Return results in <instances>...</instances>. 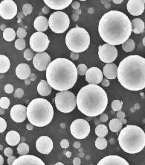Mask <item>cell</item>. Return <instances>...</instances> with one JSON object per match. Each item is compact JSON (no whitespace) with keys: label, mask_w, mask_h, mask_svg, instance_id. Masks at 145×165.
Here are the masks:
<instances>
[{"label":"cell","mask_w":145,"mask_h":165,"mask_svg":"<svg viewBox=\"0 0 145 165\" xmlns=\"http://www.w3.org/2000/svg\"><path fill=\"white\" fill-rule=\"evenodd\" d=\"M132 31L130 20L121 11L106 13L98 25V32L103 41L114 46L122 45L128 41Z\"/></svg>","instance_id":"1"},{"label":"cell","mask_w":145,"mask_h":165,"mask_svg":"<svg viewBox=\"0 0 145 165\" xmlns=\"http://www.w3.org/2000/svg\"><path fill=\"white\" fill-rule=\"evenodd\" d=\"M118 79L129 91H138L145 88V58L129 56L123 59L118 66Z\"/></svg>","instance_id":"2"},{"label":"cell","mask_w":145,"mask_h":165,"mask_svg":"<svg viewBox=\"0 0 145 165\" xmlns=\"http://www.w3.org/2000/svg\"><path fill=\"white\" fill-rule=\"evenodd\" d=\"M78 76L75 64L67 58H56L46 70L48 83L53 89L60 92L72 88L78 80Z\"/></svg>","instance_id":"3"},{"label":"cell","mask_w":145,"mask_h":165,"mask_svg":"<svg viewBox=\"0 0 145 165\" xmlns=\"http://www.w3.org/2000/svg\"><path fill=\"white\" fill-rule=\"evenodd\" d=\"M76 98L78 110L90 117L102 114L107 107V94L102 88L97 84L83 87Z\"/></svg>","instance_id":"4"},{"label":"cell","mask_w":145,"mask_h":165,"mask_svg":"<svg viewBox=\"0 0 145 165\" xmlns=\"http://www.w3.org/2000/svg\"><path fill=\"white\" fill-rule=\"evenodd\" d=\"M118 143L125 152L136 154L145 147V132L139 126L128 125L121 129Z\"/></svg>","instance_id":"5"},{"label":"cell","mask_w":145,"mask_h":165,"mask_svg":"<svg viewBox=\"0 0 145 165\" xmlns=\"http://www.w3.org/2000/svg\"><path fill=\"white\" fill-rule=\"evenodd\" d=\"M54 117V108L47 99L36 98L28 104L27 117L33 126L43 127L51 122Z\"/></svg>","instance_id":"6"},{"label":"cell","mask_w":145,"mask_h":165,"mask_svg":"<svg viewBox=\"0 0 145 165\" xmlns=\"http://www.w3.org/2000/svg\"><path fill=\"white\" fill-rule=\"evenodd\" d=\"M66 43L68 49L72 52H83L89 48L90 36L86 29L76 26L67 33Z\"/></svg>","instance_id":"7"},{"label":"cell","mask_w":145,"mask_h":165,"mask_svg":"<svg viewBox=\"0 0 145 165\" xmlns=\"http://www.w3.org/2000/svg\"><path fill=\"white\" fill-rule=\"evenodd\" d=\"M54 102L57 109L63 113H70L77 106V98L73 93L69 91L57 93Z\"/></svg>","instance_id":"8"},{"label":"cell","mask_w":145,"mask_h":165,"mask_svg":"<svg viewBox=\"0 0 145 165\" xmlns=\"http://www.w3.org/2000/svg\"><path fill=\"white\" fill-rule=\"evenodd\" d=\"M48 24L49 28L53 32L62 34L69 29L70 20L66 13L63 11H56L49 16Z\"/></svg>","instance_id":"9"},{"label":"cell","mask_w":145,"mask_h":165,"mask_svg":"<svg viewBox=\"0 0 145 165\" xmlns=\"http://www.w3.org/2000/svg\"><path fill=\"white\" fill-rule=\"evenodd\" d=\"M71 135L77 139H84L89 135L90 125L84 119H77L70 126Z\"/></svg>","instance_id":"10"},{"label":"cell","mask_w":145,"mask_h":165,"mask_svg":"<svg viewBox=\"0 0 145 165\" xmlns=\"http://www.w3.org/2000/svg\"><path fill=\"white\" fill-rule=\"evenodd\" d=\"M49 39L43 32H35L30 38V46L32 50L37 53L44 52L48 47Z\"/></svg>","instance_id":"11"},{"label":"cell","mask_w":145,"mask_h":165,"mask_svg":"<svg viewBox=\"0 0 145 165\" xmlns=\"http://www.w3.org/2000/svg\"><path fill=\"white\" fill-rule=\"evenodd\" d=\"M98 56L103 62L111 64L117 58L118 50L116 46L105 43L98 48Z\"/></svg>","instance_id":"12"},{"label":"cell","mask_w":145,"mask_h":165,"mask_svg":"<svg viewBox=\"0 0 145 165\" xmlns=\"http://www.w3.org/2000/svg\"><path fill=\"white\" fill-rule=\"evenodd\" d=\"M17 14V6L13 0H4L0 3V15L5 20H12Z\"/></svg>","instance_id":"13"},{"label":"cell","mask_w":145,"mask_h":165,"mask_svg":"<svg viewBox=\"0 0 145 165\" xmlns=\"http://www.w3.org/2000/svg\"><path fill=\"white\" fill-rule=\"evenodd\" d=\"M51 64V57L47 52L36 53L33 58L34 66L39 71H44L47 70Z\"/></svg>","instance_id":"14"},{"label":"cell","mask_w":145,"mask_h":165,"mask_svg":"<svg viewBox=\"0 0 145 165\" xmlns=\"http://www.w3.org/2000/svg\"><path fill=\"white\" fill-rule=\"evenodd\" d=\"M36 148L42 154L48 155L53 149V141L49 137L41 136L36 140Z\"/></svg>","instance_id":"15"},{"label":"cell","mask_w":145,"mask_h":165,"mask_svg":"<svg viewBox=\"0 0 145 165\" xmlns=\"http://www.w3.org/2000/svg\"><path fill=\"white\" fill-rule=\"evenodd\" d=\"M11 117L14 122L22 123L27 118V108L22 105H16L11 109Z\"/></svg>","instance_id":"16"},{"label":"cell","mask_w":145,"mask_h":165,"mask_svg":"<svg viewBox=\"0 0 145 165\" xmlns=\"http://www.w3.org/2000/svg\"><path fill=\"white\" fill-rule=\"evenodd\" d=\"M102 71L98 67H91L88 69L86 73V81L89 84H100L103 81Z\"/></svg>","instance_id":"17"},{"label":"cell","mask_w":145,"mask_h":165,"mask_svg":"<svg viewBox=\"0 0 145 165\" xmlns=\"http://www.w3.org/2000/svg\"><path fill=\"white\" fill-rule=\"evenodd\" d=\"M12 165H46L40 158L32 155L20 156L16 158Z\"/></svg>","instance_id":"18"},{"label":"cell","mask_w":145,"mask_h":165,"mask_svg":"<svg viewBox=\"0 0 145 165\" xmlns=\"http://www.w3.org/2000/svg\"><path fill=\"white\" fill-rule=\"evenodd\" d=\"M128 12L133 16H139L144 11L145 4L142 0H129L126 5Z\"/></svg>","instance_id":"19"},{"label":"cell","mask_w":145,"mask_h":165,"mask_svg":"<svg viewBox=\"0 0 145 165\" xmlns=\"http://www.w3.org/2000/svg\"><path fill=\"white\" fill-rule=\"evenodd\" d=\"M97 165H129L124 158L118 156H107L103 158Z\"/></svg>","instance_id":"20"},{"label":"cell","mask_w":145,"mask_h":165,"mask_svg":"<svg viewBox=\"0 0 145 165\" xmlns=\"http://www.w3.org/2000/svg\"><path fill=\"white\" fill-rule=\"evenodd\" d=\"M48 7L53 10H63L72 4L71 0H44Z\"/></svg>","instance_id":"21"},{"label":"cell","mask_w":145,"mask_h":165,"mask_svg":"<svg viewBox=\"0 0 145 165\" xmlns=\"http://www.w3.org/2000/svg\"><path fill=\"white\" fill-rule=\"evenodd\" d=\"M16 75L19 79L26 80L31 76V68L27 64H20L16 68Z\"/></svg>","instance_id":"22"},{"label":"cell","mask_w":145,"mask_h":165,"mask_svg":"<svg viewBox=\"0 0 145 165\" xmlns=\"http://www.w3.org/2000/svg\"><path fill=\"white\" fill-rule=\"evenodd\" d=\"M34 27L39 32H43V31H46L49 27L47 18L44 16H37L34 22Z\"/></svg>","instance_id":"23"},{"label":"cell","mask_w":145,"mask_h":165,"mask_svg":"<svg viewBox=\"0 0 145 165\" xmlns=\"http://www.w3.org/2000/svg\"><path fill=\"white\" fill-rule=\"evenodd\" d=\"M103 73L107 79H115L118 76V67L114 64H107L104 66Z\"/></svg>","instance_id":"24"},{"label":"cell","mask_w":145,"mask_h":165,"mask_svg":"<svg viewBox=\"0 0 145 165\" xmlns=\"http://www.w3.org/2000/svg\"><path fill=\"white\" fill-rule=\"evenodd\" d=\"M6 142L10 146H16L20 141V135L16 131H8L5 137Z\"/></svg>","instance_id":"25"},{"label":"cell","mask_w":145,"mask_h":165,"mask_svg":"<svg viewBox=\"0 0 145 165\" xmlns=\"http://www.w3.org/2000/svg\"><path fill=\"white\" fill-rule=\"evenodd\" d=\"M51 89L52 88L50 86L48 81H46L45 80H41L37 85V92L42 96H47L50 95L51 93Z\"/></svg>","instance_id":"26"},{"label":"cell","mask_w":145,"mask_h":165,"mask_svg":"<svg viewBox=\"0 0 145 165\" xmlns=\"http://www.w3.org/2000/svg\"><path fill=\"white\" fill-rule=\"evenodd\" d=\"M132 31L135 34H141L144 31L145 25L144 22L140 18H136L131 21Z\"/></svg>","instance_id":"27"},{"label":"cell","mask_w":145,"mask_h":165,"mask_svg":"<svg viewBox=\"0 0 145 165\" xmlns=\"http://www.w3.org/2000/svg\"><path fill=\"white\" fill-rule=\"evenodd\" d=\"M11 66V62L7 56L1 55L0 56V73H5L8 72Z\"/></svg>","instance_id":"28"},{"label":"cell","mask_w":145,"mask_h":165,"mask_svg":"<svg viewBox=\"0 0 145 165\" xmlns=\"http://www.w3.org/2000/svg\"><path fill=\"white\" fill-rule=\"evenodd\" d=\"M122 124L123 123H121V120L118 119V118H115V119L111 120L109 123V129L112 132H118V131H121V129H122Z\"/></svg>","instance_id":"29"},{"label":"cell","mask_w":145,"mask_h":165,"mask_svg":"<svg viewBox=\"0 0 145 165\" xmlns=\"http://www.w3.org/2000/svg\"><path fill=\"white\" fill-rule=\"evenodd\" d=\"M16 38V32L13 29L11 28H6L3 31V38L5 41H8V42H11L13 41Z\"/></svg>","instance_id":"30"},{"label":"cell","mask_w":145,"mask_h":165,"mask_svg":"<svg viewBox=\"0 0 145 165\" xmlns=\"http://www.w3.org/2000/svg\"><path fill=\"white\" fill-rule=\"evenodd\" d=\"M95 134L98 138H105L108 134V129L104 124L98 125L95 128Z\"/></svg>","instance_id":"31"},{"label":"cell","mask_w":145,"mask_h":165,"mask_svg":"<svg viewBox=\"0 0 145 165\" xmlns=\"http://www.w3.org/2000/svg\"><path fill=\"white\" fill-rule=\"evenodd\" d=\"M135 46H136V44H135L134 41L132 39H129L124 43H123L122 49L126 52H130L135 49Z\"/></svg>","instance_id":"32"},{"label":"cell","mask_w":145,"mask_h":165,"mask_svg":"<svg viewBox=\"0 0 145 165\" xmlns=\"http://www.w3.org/2000/svg\"><path fill=\"white\" fill-rule=\"evenodd\" d=\"M95 146L97 149L103 150L107 146V141L105 138H98L95 141Z\"/></svg>","instance_id":"33"},{"label":"cell","mask_w":145,"mask_h":165,"mask_svg":"<svg viewBox=\"0 0 145 165\" xmlns=\"http://www.w3.org/2000/svg\"><path fill=\"white\" fill-rule=\"evenodd\" d=\"M17 152L20 156H26L29 152V146L26 143H21L17 147Z\"/></svg>","instance_id":"34"},{"label":"cell","mask_w":145,"mask_h":165,"mask_svg":"<svg viewBox=\"0 0 145 165\" xmlns=\"http://www.w3.org/2000/svg\"><path fill=\"white\" fill-rule=\"evenodd\" d=\"M123 102L121 100H114L112 102V109L114 111H119L122 108Z\"/></svg>","instance_id":"35"},{"label":"cell","mask_w":145,"mask_h":165,"mask_svg":"<svg viewBox=\"0 0 145 165\" xmlns=\"http://www.w3.org/2000/svg\"><path fill=\"white\" fill-rule=\"evenodd\" d=\"M15 47L18 50H23L26 48V41H25V40L20 39V38L16 40V41H15Z\"/></svg>","instance_id":"36"},{"label":"cell","mask_w":145,"mask_h":165,"mask_svg":"<svg viewBox=\"0 0 145 165\" xmlns=\"http://www.w3.org/2000/svg\"><path fill=\"white\" fill-rule=\"evenodd\" d=\"M10 106V99L8 97H2L0 99V107L2 109H7Z\"/></svg>","instance_id":"37"},{"label":"cell","mask_w":145,"mask_h":165,"mask_svg":"<svg viewBox=\"0 0 145 165\" xmlns=\"http://www.w3.org/2000/svg\"><path fill=\"white\" fill-rule=\"evenodd\" d=\"M77 70H78V73L79 76H84V75H86V73L88 70L86 65L83 64L78 65V67H77Z\"/></svg>","instance_id":"38"},{"label":"cell","mask_w":145,"mask_h":165,"mask_svg":"<svg viewBox=\"0 0 145 165\" xmlns=\"http://www.w3.org/2000/svg\"><path fill=\"white\" fill-rule=\"evenodd\" d=\"M33 11V7L31 4L27 3V4H25L22 7V12L26 16L30 14Z\"/></svg>","instance_id":"39"},{"label":"cell","mask_w":145,"mask_h":165,"mask_svg":"<svg viewBox=\"0 0 145 165\" xmlns=\"http://www.w3.org/2000/svg\"><path fill=\"white\" fill-rule=\"evenodd\" d=\"M34 55H33L32 49H26L24 52V58H26L27 61H31L34 58Z\"/></svg>","instance_id":"40"},{"label":"cell","mask_w":145,"mask_h":165,"mask_svg":"<svg viewBox=\"0 0 145 165\" xmlns=\"http://www.w3.org/2000/svg\"><path fill=\"white\" fill-rule=\"evenodd\" d=\"M26 34H27V32H26V29H22V28H19V29H17L16 36L19 38H20V39H23L24 38H26Z\"/></svg>","instance_id":"41"},{"label":"cell","mask_w":145,"mask_h":165,"mask_svg":"<svg viewBox=\"0 0 145 165\" xmlns=\"http://www.w3.org/2000/svg\"><path fill=\"white\" fill-rule=\"evenodd\" d=\"M7 128V123L2 117L0 118V132L3 133Z\"/></svg>","instance_id":"42"},{"label":"cell","mask_w":145,"mask_h":165,"mask_svg":"<svg viewBox=\"0 0 145 165\" xmlns=\"http://www.w3.org/2000/svg\"><path fill=\"white\" fill-rule=\"evenodd\" d=\"M24 96V91L22 88H17V89L15 91L14 93V97L16 98H22Z\"/></svg>","instance_id":"43"},{"label":"cell","mask_w":145,"mask_h":165,"mask_svg":"<svg viewBox=\"0 0 145 165\" xmlns=\"http://www.w3.org/2000/svg\"><path fill=\"white\" fill-rule=\"evenodd\" d=\"M5 92L8 94H10V93H12L14 92V86L11 84H8L5 86Z\"/></svg>","instance_id":"44"},{"label":"cell","mask_w":145,"mask_h":165,"mask_svg":"<svg viewBox=\"0 0 145 165\" xmlns=\"http://www.w3.org/2000/svg\"><path fill=\"white\" fill-rule=\"evenodd\" d=\"M4 153H5V156H7L8 158L11 157V156H12V155H13V149L10 147L5 148L4 150Z\"/></svg>","instance_id":"45"},{"label":"cell","mask_w":145,"mask_h":165,"mask_svg":"<svg viewBox=\"0 0 145 165\" xmlns=\"http://www.w3.org/2000/svg\"><path fill=\"white\" fill-rule=\"evenodd\" d=\"M60 146L63 148V149H66L69 146V142L68 140L63 139L60 142Z\"/></svg>","instance_id":"46"},{"label":"cell","mask_w":145,"mask_h":165,"mask_svg":"<svg viewBox=\"0 0 145 165\" xmlns=\"http://www.w3.org/2000/svg\"><path fill=\"white\" fill-rule=\"evenodd\" d=\"M100 120H101L102 121L103 123L106 122V121L108 120V115L103 113L102 114H101V117H100Z\"/></svg>","instance_id":"47"},{"label":"cell","mask_w":145,"mask_h":165,"mask_svg":"<svg viewBox=\"0 0 145 165\" xmlns=\"http://www.w3.org/2000/svg\"><path fill=\"white\" fill-rule=\"evenodd\" d=\"M70 57L72 60H74V61H77V60L79 58V53L76 52H71V55H70Z\"/></svg>","instance_id":"48"},{"label":"cell","mask_w":145,"mask_h":165,"mask_svg":"<svg viewBox=\"0 0 145 165\" xmlns=\"http://www.w3.org/2000/svg\"><path fill=\"white\" fill-rule=\"evenodd\" d=\"M125 117H126V115H125V113L123 112V111H119L117 113V117L118 119H124Z\"/></svg>","instance_id":"49"},{"label":"cell","mask_w":145,"mask_h":165,"mask_svg":"<svg viewBox=\"0 0 145 165\" xmlns=\"http://www.w3.org/2000/svg\"><path fill=\"white\" fill-rule=\"evenodd\" d=\"M16 157H14V156H11V157H9L8 158V165H12L13 163L14 162L15 160H16Z\"/></svg>","instance_id":"50"},{"label":"cell","mask_w":145,"mask_h":165,"mask_svg":"<svg viewBox=\"0 0 145 165\" xmlns=\"http://www.w3.org/2000/svg\"><path fill=\"white\" fill-rule=\"evenodd\" d=\"M71 6H72V8H74V9L77 10L80 8V3L78 2H73L72 4H71Z\"/></svg>","instance_id":"51"},{"label":"cell","mask_w":145,"mask_h":165,"mask_svg":"<svg viewBox=\"0 0 145 165\" xmlns=\"http://www.w3.org/2000/svg\"><path fill=\"white\" fill-rule=\"evenodd\" d=\"M81 161L79 158H74L73 160V164L74 165H81Z\"/></svg>","instance_id":"52"},{"label":"cell","mask_w":145,"mask_h":165,"mask_svg":"<svg viewBox=\"0 0 145 165\" xmlns=\"http://www.w3.org/2000/svg\"><path fill=\"white\" fill-rule=\"evenodd\" d=\"M101 83H102V85L104 87H108L109 85V81L107 79H103L102 82H101Z\"/></svg>","instance_id":"53"},{"label":"cell","mask_w":145,"mask_h":165,"mask_svg":"<svg viewBox=\"0 0 145 165\" xmlns=\"http://www.w3.org/2000/svg\"><path fill=\"white\" fill-rule=\"evenodd\" d=\"M48 11H49V10H48V7H44L43 8V12L44 13V14H48Z\"/></svg>","instance_id":"54"},{"label":"cell","mask_w":145,"mask_h":165,"mask_svg":"<svg viewBox=\"0 0 145 165\" xmlns=\"http://www.w3.org/2000/svg\"><path fill=\"white\" fill-rule=\"evenodd\" d=\"M74 146L75 148H79V147H81V144H80L79 142H75L74 144Z\"/></svg>","instance_id":"55"},{"label":"cell","mask_w":145,"mask_h":165,"mask_svg":"<svg viewBox=\"0 0 145 165\" xmlns=\"http://www.w3.org/2000/svg\"><path fill=\"white\" fill-rule=\"evenodd\" d=\"M113 2L116 3V4H121L123 2L122 0H113Z\"/></svg>","instance_id":"56"},{"label":"cell","mask_w":145,"mask_h":165,"mask_svg":"<svg viewBox=\"0 0 145 165\" xmlns=\"http://www.w3.org/2000/svg\"><path fill=\"white\" fill-rule=\"evenodd\" d=\"M27 129L28 130H32L33 129V125L31 124V123H30V124L27 125Z\"/></svg>","instance_id":"57"},{"label":"cell","mask_w":145,"mask_h":165,"mask_svg":"<svg viewBox=\"0 0 145 165\" xmlns=\"http://www.w3.org/2000/svg\"><path fill=\"white\" fill-rule=\"evenodd\" d=\"M0 161H1V163H0V165H3V163H4V159H3L2 156H0Z\"/></svg>","instance_id":"58"},{"label":"cell","mask_w":145,"mask_h":165,"mask_svg":"<svg viewBox=\"0 0 145 165\" xmlns=\"http://www.w3.org/2000/svg\"><path fill=\"white\" fill-rule=\"evenodd\" d=\"M71 156V153L70 152H66V156H67L68 158L70 157Z\"/></svg>","instance_id":"59"},{"label":"cell","mask_w":145,"mask_h":165,"mask_svg":"<svg viewBox=\"0 0 145 165\" xmlns=\"http://www.w3.org/2000/svg\"><path fill=\"white\" fill-rule=\"evenodd\" d=\"M54 165H64V164H63L62 162H57V163H56Z\"/></svg>","instance_id":"60"},{"label":"cell","mask_w":145,"mask_h":165,"mask_svg":"<svg viewBox=\"0 0 145 165\" xmlns=\"http://www.w3.org/2000/svg\"><path fill=\"white\" fill-rule=\"evenodd\" d=\"M143 45L145 46V37L144 38H143Z\"/></svg>","instance_id":"61"},{"label":"cell","mask_w":145,"mask_h":165,"mask_svg":"<svg viewBox=\"0 0 145 165\" xmlns=\"http://www.w3.org/2000/svg\"><path fill=\"white\" fill-rule=\"evenodd\" d=\"M144 4H145V0H144Z\"/></svg>","instance_id":"62"}]
</instances>
